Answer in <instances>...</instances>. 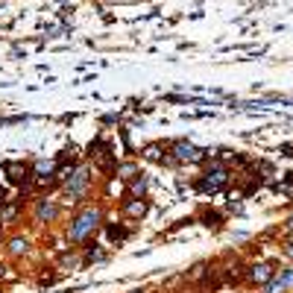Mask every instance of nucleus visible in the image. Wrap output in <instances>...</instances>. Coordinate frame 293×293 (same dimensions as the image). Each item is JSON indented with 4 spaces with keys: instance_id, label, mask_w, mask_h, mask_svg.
I'll list each match as a JSON object with an SVG mask.
<instances>
[{
    "instance_id": "ddd939ff",
    "label": "nucleus",
    "mask_w": 293,
    "mask_h": 293,
    "mask_svg": "<svg viewBox=\"0 0 293 293\" xmlns=\"http://www.w3.org/2000/svg\"><path fill=\"white\" fill-rule=\"evenodd\" d=\"M138 173H141L138 161H118V164H115V170H112V176H115L118 182L126 185V182H129L132 176H138Z\"/></svg>"
},
{
    "instance_id": "5701e85b",
    "label": "nucleus",
    "mask_w": 293,
    "mask_h": 293,
    "mask_svg": "<svg viewBox=\"0 0 293 293\" xmlns=\"http://www.w3.org/2000/svg\"><path fill=\"white\" fill-rule=\"evenodd\" d=\"M284 255H287V258H293V243H287V246H284Z\"/></svg>"
},
{
    "instance_id": "39448f33",
    "label": "nucleus",
    "mask_w": 293,
    "mask_h": 293,
    "mask_svg": "<svg viewBox=\"0 0 293 293\" xmlns=\"http://www.w3.org/2000/svg\"><path fill=\"white\" fill-rule=\"evenodd\" d=\"M62 217V206L59 200H50V197H35L33 200V220L41 226H50Z\"/></svg>"
},
{
    "instance_id": "4be33fe9",
    "label": "nucleus",
    "mask_w": 293,
    "mask_h": 293,
    "mask_svg": "<svg viewBox=\"0 0 293 293\" xmlns=\"http://www.w3.org/2000/svg\"><path fill=\"white\" fill-rule=\"evenodd\" d=\"M6 200H9V193H6V188H0V206H3Z\"/></svg>"
},
{
    "instance_id": "f8f14e48",
    "label": "nucleus",
    "mask_w": 293,
    "mask_h": 293,
    "mask_svg": "<svg viewBox=\"0 0 293 293\" xmlns=\"http://www.w3.org/2000/svg\"><path fill=\"white\" fill-rule=\"evenodd\" d=\"M273 264H252L249 267V273H246V278H249V284H267L270 278H273Z\"/></svg>"
},
{
    "instance_id": "20e7f679",
    "label": "nucleus",
    "mask_w": 293,
    "mask_h": 293,
    "mask_svg": "<svg viewBox=\"0 0 293 293\" xmlns=\"http://www.w3.org/2000/svg\"><path fill=\"white\" fill-rule=\"evenodd\" d=\"M167 153L176 158V164H203V161H208V150L190 144V141H170Z\"/></svg>"
},
{
    "instance_id": "f257e3e1",
    "label": "nucleus",
    "mask_w": 293,
    "mask_h": 293,
    "mask_svg": "<svg viewBox=\"0 0 293 293\" xmlns=\"http://www.w3.org/2000/svg\"><path fill=\"white\" fill-rule=\"evenodd\" d=\"M103 206H82L73 217H70V223L65 226V241L68 243H88L94 235H97V229L103 226Z\"/></svg>"
},
{
    "instance_id": "6e6552de",
    "label": "nucleus",
    "mask_w": 293,
    "mask_h": 293,
    "mask_svg": "<svg viewBox=\"0 0 293 293\" xmlns=\"http://www.w3.org/2000/svg\"><path fill=\"white\" fill-rule=\"evenodd\" d=\"M21 211H24V197L21 200H6L0 206V226H12L21 217Z\"/></svg>"
},
{
    "instance_id": "4468645a",
    "label": "nucleus",
    "mask_w": 293,
    "mask_h": 293,
    "mask_svg": "<svg viewBox=\"0 0 293 293\" xmlns=\"http://www.w3.org/2000/svg\"><path fill=\"white\" fill-rule=\"evenodd\" d=\"M103 232H106V238L112 243H123L129 235H132V229L129 226H123V223H106L103 220Z\"/></svg>"
},
{
    "instance_id": "423d86ee",
    "label": "nucleus",
    "mask_w": 293,
    "mask_h": 293,
    "mask_svg": "<svg viewBox=\"0 0 293 293\" xmlns=\"http://www.w3.org/2000/svg\"><path fill=\"white\" fill-rule=\"evenodd\" d=\"M118 214L123 220H144L150 214V200L147 197H123Z\"/></svg>"
},
{
    "instance_id": "f3484780",
    "label": "nucleus",
    "mask_w": 293,
    "mask_h": 293,
    "mask_svg": "<svg viewBox=\"0 0 293 293\" xmlns=\"http://www.w3.org/2000/svg\"><path fill=\"white\" fill-rule=\"evenodd\" d=\"M200 220H203V226H208V229H220V223H223V217H220L217 211H208V208L200 211Z\"/></svg>"
},
{
    "instance_id": "1a4fd4ad",
    "label": "nucleus",
    "mask_w": 293,
    "mask_h": 293,
    "mask_svg": "<svg viewBox=\"0 0 293 293\" xmlns=\"http://www.w3.org/2000/svg\"><path fill=\"white\" fill-rule=\"evenodd\" d=\"M293 284V270H281V273H273V278L264 284V293H284Z\"/></svg>"
},
{
    "instance_id": "f03ea898",
    "label": "nucleus",
    "mask_w": 293,
    "mask_h": 293,
    "mask_svg": "<svg viewBox=\"0 0 293 293\" xmlns=\"http://www.w3.org/2000/svg\"><path fill=\"white\" fill-rule=\"evenodd\" d=\"M91 173L94 164H76V170L62 182V203L59 206H79L82 200L91 197Z\"/></svg>"
},
{
    "instance_id": "393cba45",
    "label": "nucleus",
    "mask_w": 293,
    "mask_h": 293,
    "mask_svg": "<svg viewBox=\"0 0 293 293\" xmlns=\"http://www.w3.org/2000/svg\"><path fill=\"white\" fill-rule=\"evenodd\" d=\"M0 238H3V226H0Z\"/></svg>"
},
{
    "instance_id": "0eeeda50",
    "label": "nucleus",
    "mask_w": 293,
    "mask_h": 293,
    "mask_svg": "<svg viewBox=\"0 0 293 293\" xmlns=\"http://www.w3.org/2000/svg\"><path fill=\"white\" fill-rule=\"evenodd\" d=\"M30 249H33V241H30L27 235H12V238L6 241L9 258H24V255H30Z\"/></svg>"
},
{
    "instance_id": "dca6fc26",
    "label": "nucleus",
    "mask_w": 293,
    "mask_h": 293,
    "mask_svg": "<svg viewBox=\"0 0 293 293\" xmlns=\"http://www.w3.org/2000/svg\"><path fill=\"white\" fill-rule=\"evenodd\" d=\"M141 158H147V161H155V164H158V161L164 158V144H161V141H153V144H147V147L141 150Z\"/></svg>"
},
{
    "instance_id": "a211bd4d",
    "label": "nucleus",
    "mask_w": 293,
    "mask_h": 293,
    "mask_svg": "<svg viewBox=\"0 0 293 293\" xmlns=\"http://www.w3.org/2000/svg\"><path fill=\"white\" fill-rule=\"evenodd\" d=\"M206 267H208L206 261H200V264H193V267H190V270H188V281H200V278L206 276Z\"/></svg>"
},
{
    "instance_id": "9d476101",
    "label": "nucleus",
    "mask_w": 293,
    "mask_h": 293,
    "mask_svg": "<svg viewBox=\"0 0 293 293\" xmlns=\"http://www.w3.org/2000/svg\"><path fill=\"white\" fill-rule=\"evenodd\" d=\"M109 261V252H106L100 243H85V249H82V267H91V264H103Z\"/></svg>"
},
{
    "instance_id": "2eb2a0df",
    "label": "nucleus",
    "mask_w": 293,
    "mask_h": 293,
    "mask_svg": "<svg viewBox=\"0 0 293 293\" xmlns=\"http://www.w3.org/2000/svg\"><path fill=\"white\" fill-rule=\"evenodd\" d=\"M73 267H82V255H79L76 249L70 252L68 246H65V249L59 252V270H73Z\"/></svg>"
},
{
    "instance_id": "412c9836",
    "label": "nucleus",
    "mask_w": 293,
    "mask_h": 293,
    "mask_svg": "<svg viewBox=\"0 0 293 293\" xmlns=\"http://www.w3.org/2000/svg\"><path fill=\"white\" fill-rule=\"evenodd\" d=\"M281 155H293V144H284L281 147Z\"/></svg>"
},
{
    "instance_id": "7ed1b4c3",
    "label": "nucleus",
    "mask_w": 293,
    "mask_h": 293,
    "mask_svg": "<svg viewBox=\"0 0 293 293\" xmlns=\"http://www.w3.org/2000/svg\"><path fill=\"white\" fill-rule=\"evenodd\" d=\"M211 164H208V170L193 182V188L200 190V193H217V190L226 188V182H229V170H226L223 161H217V158H208Z\"/></svg>"
},
{
    "instance_id": "9b49d317",
    "label": "nucleus",
    "mask_w": 293,
    "mask_h": 293,
    "mask_svg": "<svg viewBox=\"0 0 293 293\" xmlns=\"http://www.w3.org/2000/svg\"><path fill=\"white\" fill-rule=\"evenodd\" d=\"M147 190H150V179H147V173H138L126 182L123 197H147Z\"/></svg>"
},
{
    "instance_id": "aec40b11",
    "label": "nucleus",
    "mask_w": 293,
    "mask_h": 293,
    "mask_svg": "<svg viewBox=\"0 0 293 293\" xmlns=\"http://www.w3.org/2000/svg\"><path fill=\"white\" fill-rule=\"evenodd\" d=\"M56 281H59V273H41V276H38V284H41V287H50Z\"/></svg>"
},
{
    "instance_id": "6ab92c4d",
    "label": "nucleus",
    "mask_w": 293,
    "mask_h": 293,
    "mask_svg": "<svg viewBox=\"0 0 293 293\" xmlns=\"http://www.w3.org/2000/svg\"><path fill=\"white\" fill-rule=\"evenodd\" d=\"M0 281H18V273L9 264H0Z\"/></svg>"
},
{
    "instance_id": "b1692460",
    "label": "nucleus",
    "mask_w": 293,
    "mask_h": 293,
    "mask_svg": "<svg viewBox=\"0 0 293 293\" xmlns=\"http://www.w3.org/2000/svg\"><path fill=\"white\" fill-rule=\"evenodd\" d=\"M129 293H147V290H129Z\"/></svg>"
}]
</instances>
